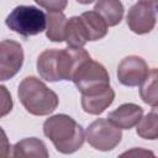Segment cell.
Wrapping results in <instances>:
<instances>
[{
    "label": "cell",
    "instance_id": "6da1fadb",
    "mask_svg": "<svg viewBox=\"0 0 158 158\" xmlns=\"http://www.w3.org/2000/svg\"><path fill=\"white\" fill-rule=\"evenodd\" d=\"M43 133L51 139L56 149L63 154L77 152L85 141L83 127L65 114H57L47 118L43 123Z\"/></svg>",
    "mask_w": 158,
    "mask_h": 158
},
{
    "label": "cell",
    "instance_id": "7a4b0ae2",
    "mask_svg": "<svg viewBox=\"0 0 158 158\" xmlns=\"http://www.w3.org/2000/svg\"><path fill=\"white\" fill-rule=\"evenodd\" d=\"M17 96L27 112L35 116L52 114L58 104V95L36 77H26L19 85Z\"/></svg>",
    "mask_w": 158,
    "mask_h": 158
},
{
    "label": "cell",
    "instance_id": "3957f363",
    "mask_svg": "<svg viewBox=\"0 0 158 158\" xmlns=\"http://www.w3.org/2000/svg\"><path fill=\"white\" fill-rule=\"evenodd\" d=\"M5 23L23 37L36 36L47 28V15L36 6L20 5L7 15Z\"/></svg>",
    "mask_w": 158,
    "mask_h": 158
},
{
    "label": "cell",
    "instance_id": "277c9868",
    "mask_svg": "<svg viewBox=\"0 0 158 158\" xmlns=\"http://www.w3.org/2000/svg\"><path fill=\"white\" fill-rule=\"evenodd\" d=\"M81 95H93L110 88V77L106 68L93 59L86 60L72 80Z\"/></svg>",
    "mask_w": 158,
    "mask_h": 158
},
{
    "label": "cell",
    "instance_id": "5b68a950",
    "mask_svg": "<svg viewBox=\"0 0 158 158\" xmlns=\"http://www.w3.org/2000/svg\"><path fill=\"white\" fill-rule=\"evenodd\" d=\"M122 138L121 128L111 123L107 118H98L91 122L85 131L88 143L101 152L114 149Z\"/></svg>",
    "mask_w": 158,
    "mask_h": 158
},
{
    "label": "cell",
    "instance_id": "8992f818",
    "mask_svg": "<svg viewBox=\"0 0 158 158\" xmlns=\"http://www.w3.org/2000/svg\"><path fill=\"white\" fill-rule=\"evenodd\" d=\"M22 46L12 40H2L0 43V79L2 81L15 77L23 64Z\"/></svg>",
    "mask_w": 158,
    "mask_h": 158
},
{
    "label": "cell",
    "instance_id": "52a82bcc",
    "mask_svg": "<svg viewBox=\"0 0 158 158\" xmlns=\"http://www.w3.org/2000/svg\"><path fill=\"white\" fill-rule=\"evenodd\" d=\"M148 65L142 57L127 56L117 65V79L125 86H139L148 74Z\"/></svg>",
    "mask_w": 158,
    "mask_h": 158
},
{
    "label": "cell",
    "instance_id": "ba28073f",
    "mask_svg": "<svg viewBox=\"0 0 158 158\" xmlns=\"http://www.w3.org/2000/svg\"><path fill=\"white\" fill-rule=\"evenodd\" d=\"M126 21L128 28L132 32L137 35L149 33L157 22L156 7L146 2H137L128 10Z\"/></svg>",
    "mask_w": 158,
    "mask_h": 158
},
{
    "label": "cell",
    "instance_id": "9c48e42d",
    "mask_svg": "<svg viewBox=\"0 0 158 158\" xmlns=\"http://www.w3.org/2000/svg\"><path fill=\"white\" fill-rule=\"evenodd\" d=\"M89 59H91V57L83 47H68L64 49H59L58 60L60 80H73V77L79 70V68Z\"/></svg>",
    "mask_w": 158,
    "mask_h": 158
},
{
    "label": "cell",
    "instance_id": "30bf717a",
    "mask_svg": "<svg viewBox=\"0 0 158 158\" xmlns=\"http://www.w3.org/2000/svg\"><path fill=\"white\" fill-rule=\"evenodd\" d=\"M143 117V109L133 102H126L120 105L114 111L109 112L107 120L121 130H131L137 126Z\"/></svg>",
    "mask_w": 158,
    "mask_h": 158
},
{
    "label": "cell",
    "instance_id": "8fae6325",
    "mask_svg": "<svg viewBox=\"0 0 158 158\" xmlns=\"http://www.w3.org/2000/svg\"><path fill=\"white\" fill-rule=\"evenodd\" d=\"M59 49L51 48L43 51L37 58V72L47 81H58L59 77Z\"/></svg>",
    "mask_w": 158,
    "mask_h": 158
},
{
    "label": "cell",
    "instance_id": "7c38bea8",
    "mask_svg": "<svg viewBox=\"0 0 158 158\" xmlns=\"http://www.w3.org/2000/svg\"><path fill=\"white\" fill-rule=\"evenodd\" d=\"M115 100V91L111 88L106 90L93 94V95H81V107L89 115H100L102 114Z\"/></svg>",
    "mask_w": 158,
    "mask_h": 158
},
{
    "label": "cell",
    "instance_id": "4fadbf2b",
    "mask_svg": "<svg viewBox=\"0 0 158 158\" xmlns=\"http://www.w3.org/2000/svg\"><path fill=\"white\" fill-rule=\"evenodd\" d=\"M90 41L86 27L80 16H73L67 21L65 27V42L68 47L81 48L85 43Z\"/></svg>",
    "mask_w": 158,
    "mask_h": 158
},
{
    "label": "cell",
    "instance_id": "5bb4252c",
    "mask_svg": "<svg viewBox=\"0 0 158 158\" xmlns=\"http://www.w3.org/2000/svg\"><path fill=\"white\" fill-rule=\"evenodd\" d=\"M12 157L19 158V157H42L47 158L49 156L47 147L43 141L36 137H30V138H23L19 142L15 143L12 147Z\"/></svg>",
    "mask_w": 158,
    "mask_h": 158
},
{
    "label": "cell",
    "instance_id": "9a60e30c",
    "mask_svg": "<svg viewBox=\"0 0 158 158\" xmlns=\"http://www.w3.org/2000/svg\"><path fill=\"white\" fill-rule=\"evenodd\" d=\"M94 10L102 16L107 26L112 27L121 22L123 17V5L120 0H98Z\"/></svg>",
    "mask_w": 158,
    "mask_h": 158
},
{
    "label": "cell",
    "instance_id": "2e32d148",
    "mask_svg": "<svg viewBox=\"0 0 158 158\" xmlns=\"http://www.w3.org/2000/svg\"><path fill=\"white\" fill-rule=\"evenodd\" d=\"M67 17L62 11H48L47 14V28L46 36L52 42L65 41V27Z\"/></svg>",
    "mask_w": 158,
    "mask_h": 158
},
{
    "label": "cell",
    "instance_id": "e0dca14e",
    "mask_svg": "<svg viewBox=\"0 0 158 158\" xmlns=\"http://www.w3.org/2000/svg\"><path fill=\"white\" fill-rule=\"evenodd\" d=\"M80 17L83 19V22L86 27L90 41H99L106 36L109 26L106 21L102 19V16L98 14L95 10L85 11L80 15Z\"/></svg>",
    "mask_w": 158,
    "mask_h": 158
},
{
    "label": "cell",
    "instance_id": "ac0fdd59",
    "mask_svg": "<svg viewBox=\"0 0 158 158\" xmlns=\"http://www.w3.org/2000/svg\"><path fill=\"white\" fill-rule=\"evenodd\" d=\"M139 96L149 106H158V68L148 70L147 77L139 85Z\"/></svg>",
    "mask_w": 158,
    "mask_h": 158
},
{
    "label": "cell",
    "instance_id": "d6986e66",
    "mask_svg": "<svg viewBox=\"0 0 158 158\" xmlns=\"http://www.w3.org/2000/svg\"><path fill=\"white\" fill-rule=\"evenodd\" d=\"M137 135L144 139H158V106L153 109L141 118L136 128Z\"/></svg>",
    "mask_w": 158,
    "mask_h": 158
},
{
    "label": "cell",
    "instance_id": "ffe728a7",
    "mask_svg": "<svg viewBox=\"0 0 158 158\" xmlns=\"http://www.w3.org/2000/svg\"><path fill=\"white\" fill-rule=\"evenodd\" d=\"M35 2L48 11H62L67 7L68 0H35Z\"/></svg>",
    "mask_w": 158,
    "mask_h": 158
},
{
    "label": "cell",
    "instance_id": "44dd1931",
    "mask_svg": "<svg viewBox=\"0 0 158 158\" xmlns=\"http://www.w3.org/2000/svg\"><path fill=\"white\" fill-rule=\"evenodd\" d=\"M2 95H4V102H2V111H1V116H5L9 111H11L12 109V100H11V95L7 94V90L4 85L0 86Z\"/></svg>",
    "mask_w": 158,
    "mask_h": 158
},
{
    "label": "cell",
    "instance_id": "7402d4cb",
    "mask_svg": "<svg viewBox=\"0 0 158 158\" xmlns=\"http://www.w3.org/2000/svg\"><path fill=\"white\" fill-rule=\"evenodd\" d=\"M141 154H143V156H154V153L153 152H151V151H143V149H141V148H133L132 151H127V152H125V153H122L121 156H141Z\"/></svg>",
    "mask_w": 158,
    "mask_h": 158
},
{
    "label": "cell",
    "instance_id": "603a6c76",
    "mask_svg": "<svg viewBox=\"0 0 158 158\" xmlns=\"http://www.w3.org/2000/svg\"><path fill=\"white\" fill-rule=\"evenodd\" d=\"M139 2H146V4H149L152 6H157L158 5V0H139Z\"/></svg>",
    "mask_w": 158,
    "mask_h": 158
},
{
    "label": "cell",
    "instance_id": "cb8c5ba5",
    "mask_svg": "<svg viewBox=\"0 0 158 158\" xmlns=\"http://www.w3.org/2000/svg\"><path fill=\"white\" fill-rule=\"evenodd\" d=\"M79 4H83V5H88V4H91V2H94L95 0H77Z\"/></svg>",
    "mask_w": 158,
    "mask_h": 158
}]
</instances>
